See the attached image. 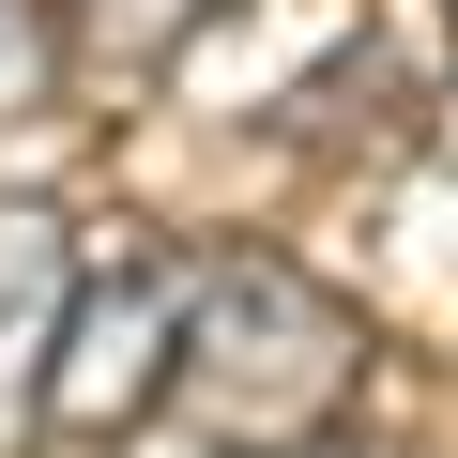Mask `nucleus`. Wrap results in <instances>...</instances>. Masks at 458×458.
I'll return each instance as SVG.
<instances>
[{
	"mask_svg": "<svg viewBox=\"0 0 458 458\" xmlns=\"http://www.w3.org/2000/svg\"><path fill=\"white\" fill-rule=\"evenodd\" d=\"M352 367H367V321L291 276L276 245H199L183 260V336H168V397H153V443L168 458H276V443H321L352 412Z\"/></svg>",
	"mask_w": 458,
	"mask_h": 458,
	"instance_id": "f257e3e1",
	"label": "nucleus"
},
{
	"mask_svg": "<svg viewBox=\"0 0 458 458\" xmlns=\"http://www.w3.org/2000/svg\"><path fill=\"white\" fill-rule=\"evenodd\" d=\"M443 16H458V0H443Z\"/></svg>",
	"mask_w": 458,
	"mask_h": 458,
	"instance_id": "0eeeda50",
	"label": "nucleus"
},
{
	"mask_svg": "<svg viewBox=\"0 0 458 458\" xmlns=\"http://www.w3.org/2000/svg\"><path fill=\"white\" fill-rule=\"evenodd\" d=\"M62 107V0H0V123Z\"/></svg>",
	"mask_w": 458,
	"mask_h": 458,
	"instance_id": "20e7f679",
	"label": "nucleus"
},
{
	"mask_svg": "<svg viewBox=\"0 0 458 458\" xmlns=\"http://www.w3.org/2000/svg\"><path fill=\"white\" fill-rule=\"evenodd\" d=\"M199 16H214V0H107V31H123V47H138V62H153V47H183V31H199Z\"/></svg>",
	"mask_w": 458,
	"mask_h": 458,
	"instance_id": "39448f33",
	"label": "nucleus"
},
{
	"mask_svg": "<svg viewBox=\"0 0 458 458\" xmlns=\"http://www.w3.org/2000/svg\"><path fill=\"white\" fill-rule=\"evenodd\" d=\"M276 458H382V443H336V428H321V443H276Z\"/></svg>",
	"mask_w": 458,
	"mask_h": 458,
	"instance_id": "423d86ee",
	"label": "nucleus"
},
{
	"mask_svg": "<svg viewBox=\"0 0 458 458\" xmlns=\"http://www.w3.org/2000/svg\"><path fill=\"white\" fill-rule=\"evenodd\" d=\"M183 260L199 245H123V260H77V306H62V352H47V428L62 443H153V397H168V336H183Z\"/></svg>",
	"mask_w": 458,
	"mask_h": 458,
	"instance_id": "f03ea898",
	"label": "nucleus"
},
{
	"mask_svg": "<svg viewBox=\"0 0 458 458\" xmlns=\"http://www.w3.org/2000/svg\"><path fill=\"white\" fill-rule=\"evenodd\" d=\"M62 306H77V229H62L47 199H0V428L47 397Z\"/></svg>",
	"mask_w": 458,
	"mask_h": 458,
	"instance_id": "7ed1b4c3",
	"label": "nucleus"
}]
</instances>
